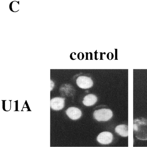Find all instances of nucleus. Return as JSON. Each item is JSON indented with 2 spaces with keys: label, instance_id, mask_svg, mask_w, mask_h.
<instances>
[{
  "label": "nucleus",
  "instance_id": "2",
  "mask_svg": "<svg viewBox=\"0 0 147 147\" xmlns=\"http://www.w3.org/2000/svg\"><path fill=\"white\" fill-rule=\"evenodd\" d=\"M93 116L95 119L98 121H106L112 118L113 113L110 109H102L95 111Z\"/></svg>",
  "mask_w": 147,
  "mask_h": 147
},
{
  "label": "nucleus",
  "instance_id": "9",
  "mask_svg": "<svg viewBox=\"0 0 147 147\" xmlns=\"http://www.w3.org/2000/svg\"><path fill=\"white\" fill-rule=\"evenodd\" d=\"M61 91L62 93H63L66 95L69 96V94H72L73 93L74 90L72 87H71L69 85H65L64 87H62L61 88Z\"/></svg>",
  "mask_w": 147,
  "mask_h": 147
},
{
  "label": "nucleus",
  "instance_id": "8",
  "mask_svg": "<svg viewBox=\"0 0 147 147\" xmlns=\"http://www.w3.org/2000/svg\"><path fill=\"white\" fill-rule=\"evenodd\" d=\"M115 131L119 135L123 137H127L128 136V126L126 125H120L117 126Z\"/></svg>",
  "mask_w": 147,
  "mask_h": 147
},
{
  "label": "nucleus",
  "instance_id": "6",
  "mask_svg": "<svg viewBox=\"0 0 147 147\" xmlns=\"http://www.w3.org/2000/svg\"><path fill=\"white\" fill-rule=\"evenodd\" d=\"M67 116L73 120H76L81 117L82 112L79 108L75 107H70L66 111Z\"/></svg>",
  "mask_w": 147,
  "mask_h": 147
},
{
  "label": "nucleus",
  "instance_id": "5",
  "mask_svg": "<svg viewBox=\"0 0 147 147\" xmlns=\"http://www.w3.org/2000/svg\"><path fill=\"white\" fill-rule=\"evenodd\" d=\"M65 105V99L60 97H56L50 101L51 109L56 111H59L63 109Z\"/></svg>",
  "mask_w": 147,
  "mask_h": 147
},
{
  "label": "nucleus",
  "instance_id": "1",
  "mask_svg": "<svg viewBox=\"0 0 147 147\" xmlns=\"http://www.w3.org/2000/svg\"><path fill=\"white\" fill-rule=\"evenodd\" d=\"M134 134L137 139L147 140V119L141 118L134 121Z\"/></svg>",
  "mask_w": 147,
  "mask_h": 147
},
{
  "label": "nucleus",
  "instance_id": "3",
  "mask_svg": "<svg viewBox=\"0 0 147 147\" xmlns=\"http://www.w3.org/2000/svg\"><path fill=\"white\" fill-rule=\"evenodd\" d=\"M77 85L81 88L87 89L92 87L93 82L91 78L87 76H81L78 77L76 80Z\"/></svg>",
  "mask_w": 147,
  "mask_h": 147
},
{
  "label": "nucleus",
  "instance_id": "7",
  "mask_svg": "<svg viewBox=\"0 0 147 147\" xmlns=\"http://www.w3.org/2000/svg\"><path fill=\"white\" fill-rule=\"evenodd\" d=\"M97 101V97L95 95L90 94L84 97L83 103L85 106H91L94 105Z\"/></svg>",
  "mask_w": 147,
  "mask_h": 147
},
{
  "label": "nucleus",
  "instance_id": "4",
  "mask_svg": "<svg viewBox=\"0 0 147 147\" xmlns=\"http://www.w3.org/2000/svg\"><path fill=\"white\" fill-rule=\"evenodd\" d=\"M113 140V134L108 131L101 132L97 137V142L101 144H109L112 143Z\"/></svg>",
  "mask_w": 147,
  "mask_h": 147
}]
</instances>
